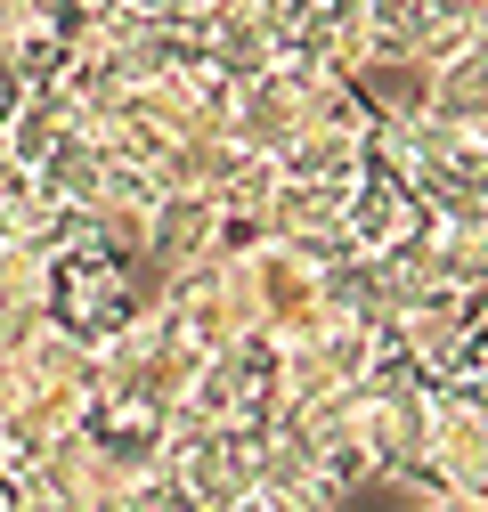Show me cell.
I'll return each instance as SVG.
<instances>
[{"label":"cell","mask_w":488,"mask_h":512,"mask_svg":"<svg viewBox=\"0 0 488 512\" xmlns=\"http://www.w3.org/2000/svg\"><path fill=\"white\" fill-rule=\"evenodd\" d=\"M204 252H220V204L212 196H163L155 220H147V269H188L204 261Z\"/></svg>","instance_id":"1"}]
</instances>
